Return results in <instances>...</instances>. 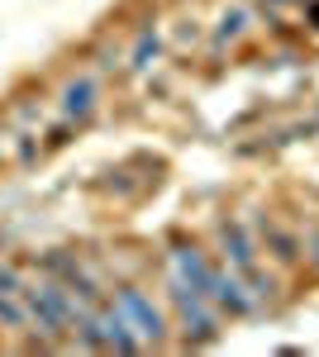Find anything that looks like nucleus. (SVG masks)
I'll use <instances>...</instances> for the list:
<instances>
[{
	"instance_id": "obj_1",
	"label": "nucleus",
	"mask_w": 319,
	"mask_h": 357,
	"mask_svg": "<svg viewBox=\"0 0 319 357\" xmlns=\"http://www.w3.org/2000/svg\"><path fill=\"white\" fill-rule=\"evenodd\" d=\"M20 301L29 310V338L24 348L34 353H57V348H67V338H72V324H77V314L86 305L57 281V276H24V286H20Z\"/></svg>"
},
{
	"instance_id": "obj_4",
	"label": "nucleus",
	"mask_w": 319,
	"mask_h": 357,
	"mask_svg": "<svg viewBox=\"0 0 319 357\" xmlns=\"http://www.w3.org/2000/svg\"><path fill=\"white\" fill-rule=\"evenodd\" d=\"M167 301L177 310L172 329H181V343H186V348H210L214 338H219V310H214L191 281H181L177 272L167 276Z\"/></svg>"
},
{
	"instance_id": "obj_15",
	"label": "nucleus",
	"mask_w": 319,
	"mask_h": 357,
	"mask_svg": "<svg viewBox=\"0 0 319 357\" xmlns=\"http://www.w3.org/2000/svg\"><path fill=\"white\" fill-rule=\"evenodd\" d=\"M272 5H286V0H272Z\"/></svg>"
},
{
	"instance_id": "obj_13",
	"label": "nucleus",
	"mask_w": 319,
	"mask_h": 357,
	"mask_svg": "<svg viewBox=\"0 0 319 357\" xmlns=\"http://www.w3.org/2000/svg\"><path fill=\"white\" fill-rule=\"evenodd\" d=\"M300 252L310 257V267H315V276H319V224H310V229H305V238H300Z\"/></svg>"
},
{
	"instance_id": "obj_14",
	"label": "nucleus",
	"mask_w": 319,
	"mask_h": 357,
	"mask_svg": "<svg viewBox=\"0 0 319 357\" xmlns=\"http://www.w3.org/2000/svg\"><path fill=\"white\" fill-rule=\"evenodd\" d=\"M5 153H10V138L0 134V167H5Z\"/></svg>"
},
{
	"instance_id": "obj_12",
	"label": "nucleus",
	"mask_w": 319,
	"mask_h": 357,
	"mask_svg": "<svg viewBox=\"0 0 319 357\" xmlns=\"http://www.w3.org/2000/svg\"><path fill=\"white\" fill-rule=\"evenodd\" d=\"M24 276H29V272L15 262V257H0V296H20Z\"/></svg>"
},
{
	"instance_id": "obj_11",
	"label": "nucleus",
	"mask_w": 319,
	"mask_h": 357,
	"mask_svg": "<svg viewBox=\"0 0 319 357\" xmlns=\"http://www.w3.org/2000/svg\"><path fill=\"white\" fill-rule=\"evenodd\" d=\"M0 333H29V310L20 296H0Z\"/></svg>"
},
{
	"instance_id": "obj_10",
	"label": "nucleus",
	"mask_w": 319,
	"mask_h": 357,
	"mask_svg": "<svg viewBox=\"0 0 319 357\" xmlns=\"http://www.w3.org/2000/svg\"><path fill=\"white\" fill-rule=\"evenodd\" d=\"M248 33V10L243 5H229L224 15H219V24H214V43H234Z\"/></svg>"
},
{
	"instance_id": "obj_9",
	"label": "nucleus",
	"mask_w": 319,
	"mask_h": 357,
	"mask_svg": "<svg viewBox=\"0 0 319 357\" xmlns=\"http://www.w3.org/2000/svg\"><path fill=\"white\" fill-rule=\"evenodd\" d=\"M158 57H162V33H158V24H143L138 29V43H133V53H129V72L143 77Z\"/></svg>"
},
{
	"instance_id": "obj_6",
	"label": "nucleus",
	"mask_w": 319,
	"mask_h": 357,
	"mask_svg": "<svg viewBox=\"0 0 319 357\" xmlns=\"http://www.w3.org/2000/svg\"><path fill=\"white\" fill-rule=\"evenodd\" d=\"M105 105V86H101V72L96 67H86V72H72L67 82L57 86V114L62 119H72V124H91L96 114Z\"/></svg>"
},
{
	"instance_id": "obj_2",
	"label": "nucleus",
	"mask_w": 319,
	"mask_h": 357,
	"mask_svg": "<svg viewBox=\"0 0 319 357\" xmlns=\"http://www.w3.org/2000/svg\"><path fill=\"white\" fill-rule=\"evenodd\" d=\"M214 238H219V257L234 267V272L248 281V291L258 296V301H272V291H276V281L262 276V262H258V238L248 234V224L234 220V215H219L214 220Z\"/></svg>"
},
{
	"instance_id": "obj_8",
	"label": "nucleus",
	"mask_w": 319,
	"mask_h": 357,
	"mask_svg": "<svg viewBox=\"0 0 319 357\" xmlns=\"http://www.w3.org/2000/svg\"><path fill=\"white\" fill-rule=\"evenodd\" d=\"M258 248H267L281 267L300 262V234H291L276 215H258Z\"/></svg>"
},
{
	"instance_id": "obj_5",
	"label": "nucleus",
	"mask_w": 319,
	"mask_h": 357,
	"mask_svg": "<svg viewBox=\"0 0 319 357\" xmlns=\"http://www.w3.org/2000/svg\"><path fill=\"white\" fill-rule=\"evenodd\" d=\"M34 267L43 276H57L81 305H105L110 301V281L96 272L81 252H72V248H48L43 257H34Z\"/></svg>"
},
{
	"instance_id": "obj_7",
	"label": "nucleus",
	"mask_w": 319,
	"mask_h": 357,
	"mask_svg": "<svg viewBox=\"0 0 319 357\" xmlns=\"http://www.w3.org/2000/svg\"><path fill=\"white\" fill-rule=\"evenodd\" d=\"M96 310H101V353H119V357L148 353V348H143V338L133 333V324L124 319V310H119L114 301L96 305Z\"/></svg>"
},
{
	"instance_id": "obj_3",
	"label": "nucleus",
	"mask_w": 319,
	"mask_h": 357,
	"mask_svg": "<svg viewBox=\"0 0 319 357\" xmlns=\"http://www.w3.org/2000/svg\"><path fill=\"white\" fill-rule=\"evenodd\" d=\"M110 301L124 310V319L133 324V333L143 338V348H172V314L162 310V301H153L148 286L138 281H114Z\"/></svg>"
}]
</instances>
